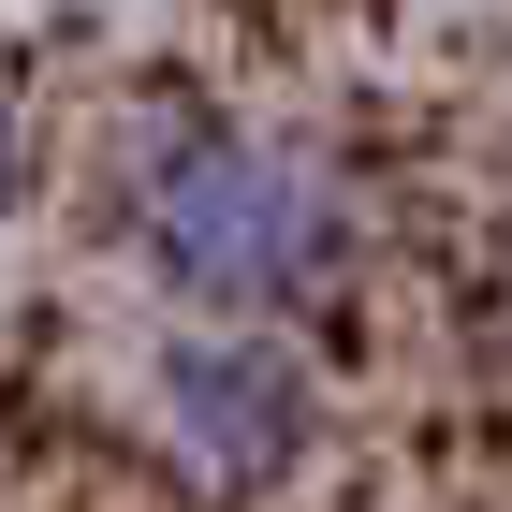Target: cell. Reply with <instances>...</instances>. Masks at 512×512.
<instances>
[{"instance_id": "cell-3", "label": "cell", "mask_w": 512, "mask_h": 512, "mask_svg": "<svg viewBox=\"0 0 512 512\" xmlns=\"http://www.w3.org/2000/svg\"><path fill=\"white\" fill-rule=\"evenodd\" d=\"M15 191H30V147H15V103H0V220H15Z\"/></svg>"}, {"instance_id": "cell-1", "label": "cell", "mask_w": 512, "mask_h": 512, "mask_svg": "<svg viewBox=\"0 0 512 512\" xmlns=\"http://www.w3.org/2000/svg\"><path fill=\"white\" fill-rule=\"evenodd\" d=\"M118 249L191 322H308L352 264V176L235 103H161L118 147Z\"/></svg>"}, {"instance_id": "cell-2", "label": "cell", "mask_w": 512, "mask_h": 512, "mask_svg": "<svg viewBox=\"0 0 512 512\" xmlns=\"http://www.w3.org/2000/svg\"><path fill=\"white\" fill-rule=\"evenodd\" d=\"M132 439L191 512H264L322 469L337 395H322V352L293 322H176L132 381Z\"/></svg>"}]
</instances>
